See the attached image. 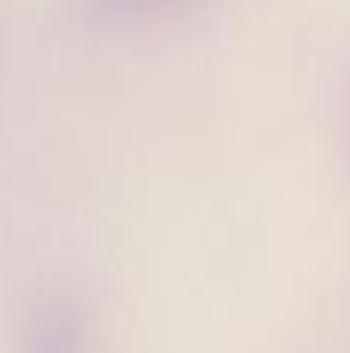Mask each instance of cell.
<instances>
[{
	"instance_id": "obj_2",
	"label": "cell",
	"mask_w": 350,
	"mask_h": 353,
	"mask_svg": "<svg viewBox=\"0 0 350 353\" xmlns=\"http://www.w3.org/2000/svg\"><path fill=\"white\" fill-rule=\"evenodd\" d=\"M189 0H84L87 16L96 25H140L174 12Z\"/></svg>"
},
{
	"instance_id": "obj_1",
	"label": "cell",
	"mask_w": 350,
	"mask_h": 353,
	"mask_svg": "<svg viewBox=\"0 0 350 353\" xmlns=\"http://www.w3.org/2000/svg\"><path fill=\"white\" fill-rule=\"evenodd\" d=\"M19 353H90V319L68 294H50L25 319Z\"/></svg>"
}]
</instances>
